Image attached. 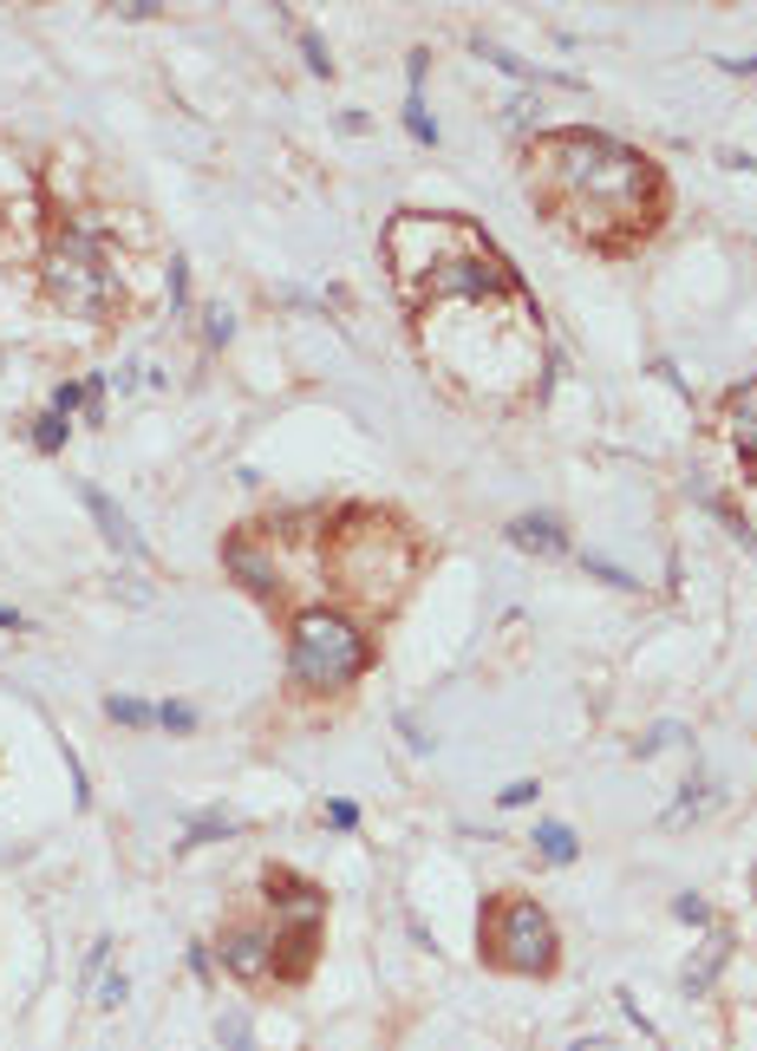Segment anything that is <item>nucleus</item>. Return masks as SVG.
Listing matches in <instances>:
<instances>
[{"instance_id": "4", "label": "nucleus", "mask_w": 757, "mask_h": 1051, "mask_svg": "<svg viewBox=\"0 0 757 1051\" xmlns=\"http://www.w3.org/2000/svg\"><path fill=\"white\" fill-rule=\"evenodd\" d=\"M490 961L503 974H549L555 967V921H549V908L529 902V895L497 902V915H490Z\"/></svg>"}, {"instance_id": "18", "label": "nucleus", "mask_w": 757, "mask_h": 1051, "mask_svg": "<svg viewBox=\"0 0 757 1051\" xmlns=\"http://www.w3.org/2000/svg\"><path fill=\"white\" fill-rule=\"evenodd\" d=\"M33 444H39V451H59V444H65V412H46V418L33 425Z\"/></svg>"}, {"instance_id": "30", "label": "nucleus", "mask_w": 757, "mask_h": 1051, "mask_svg": "<svg viewBox=\"0 0 757 1051\" xmlns=\"http://www.w3.org/2000/svg\"><path fill=\"white\" fill-rule=\"evenodd\" d=\"M752 882H757V876H752Z\"/></svg>"}, {"instance_id": "3", "label": "nucleus", "mask_w": 757, "mask_h": 1051, "mask_svg": "<svg viewBox=\"0 0 757 1051\" xmlns=\"http://www.w3.org/2000/svg\"><path fill=\"white\" fill-rule=\"evenodd\" d=\"M46 294L65 314H85V320H105L118 307V268H111L105 242L85 222L52 235V248H46Z\"/></svg>"}, {"instance_id": "6", "label": "nucleus", "mask_w": 757, "mask_h": 1051, "mask_svg": "<svg viewBox=\"0 0 757 1051\" xmlns=\"http://www.w3.org/2000/svg\"><path fill=\"white\" fill-rule=\"evenodd\" d=\"M497 288H510V268H503L497 255H484V248H464V255H451L444 268H431L418 294L451 301V294H497Z\"/></svg>"}, {"instance_id": "15", "label": "nucleus", "mask_w": 757, "mask_h": 1051, "mask_svg": "<svg viewBox=\"0 0 757 1051\" xmlns=\"http://www.w3.org/2000/svg\"><path fill=\"white\" fill-rule=\"evenodd\" d=\"M157 725H163V732H196V706L163 699V706H157Z\"/></svg>"}, {"instance_id": "28", "label": "nucleus", "mask_w": 757, "mask_h": 1051, "mask_svg": "<svg viewBox=\"0 0 757 1051\" xmlns=\"http://www.w3.org/2000/svg\"><path fill=\"white\" fill-rule=\"evenodd\" d=\"M327 823H333V830H353V823H359V810H353V804H327Z\"/></svg>"}, {"instance_id": "22", "label": "nucleus", "mask_w": 757, "mask_h": 1051, "mask_svg": "<svg viewBox=\"0 0 757 1051\" xmlns=\"http://www.w3.org/2000/svg\"><path fill=\"white\" fill-rule=\"evenodd\" d=\"M588 575H601L608 588H640V582H634L627 569H614V562H601V555H588Z\"/></svg>"}, {"instance_id": "27", "label": "nucleus", "mask_w": 757, "mask_h": 1051, "mask_svg": "<svg viewBox=\"0 0 757 1051\" xmlns=\"http://www.w3.org/2000/svg\"><path fill=\"white\" fill-rule=\"evenodd\" d=\"M523 804H536V784H529V778H523V784H510V791H503V810H523Z\"/></svg>"}, {"instance_id": "8", "label": "nucleus", "mask_w": 757, "mask_h": 1051, "mask_svg": "<svg viewBox=\"0 0 757 1051\" xmlns=\"http://www.w3.org/2000/svg\"><path fill=\"white\" fill-rule=\"evenodd\" d=\"M78 503L91 510V523L105 529V542H111V549H124L131 562H144V536L131 529V516H124V510H118V503H111V497H105L98 484H78Z\"/></svg>"}, {"instance_id": "13", "label": "nucleus", "mask_w": 757, "mask_h": 1051, "mask_svg": "<svg viewBox=\"0 0 757 1051\" xmlns=\"http://www.w3.org/2000/svg\"><path fill=\"white\" fill-rule=\"evenodd\" d=\"M536 850H542V863H575L582 856V843H575V830L569 823H536V836H529Z\"/></svg>"}, {"instance_id": "12", "label": "nucleus", "mask_w": 757, "mask_h": 1051, "mask_svg": "<svg viewBox=\"0 0 757 1051\" xmlns=\"http://www.w3.org/2000/svg\"><path fill=\"white\" fill-rule=\"evenodd\" d=\"M725 954H732V941H725V934H712V941H706V954H699V967H686V980H680V987H686V1000H699V993L712 987V974L725 967Z\"/></svg>"}, {"instance_id": "17", "label": "nucleus", "mask_w": 757, "mask_h": 1051, "mask_svg": "<svg viewBox=\"0 0 757 1051\" xmlns=\"http://www.w3.org/2000/svg\"><path fill=\"white\" fill-rule=\"evenodd\" d=\"M405 131H412L418 144H438V124L425 118V98H418V91H412V105H405Z\"/></svg>"}, {"instance_id": "19", "label": "nucleus", "mask_w": 757, "mask_h": 1051, "mask_svg": "<svg viewBox=\"0 0 757 1051\" xmlns=\"http://www.w3.org/2000/svg\"><path fill=\"white\" fill-rule=\"evenodd\" d=\"M229 830H235V817L209 810V817H196V823H190V843H209V836H229Z\"/></svg>"}, {"instance_id": "21", "label": "nucleus", "mask_w": 757, "mask_h": 1051, "mask_svg": "<svg viewBox=\"0 0 757 1051\" xmlns=\"http://www.w3.org/2000/svg\"><path fill=\"white\" fill-rule=\"evenodd\" d=\"M170 307H190V261H170Z\"/></svg>"}, {"instance_id": "11", "label": "nucleus", "mask_w": 757, "mask_h": 1051, "mask_svg": "<svg viewBox=\"0 0 757 1051\" xmlns=\"http://www.w3.org/2000/svg\"><path fill=\"white\" fill-rule=\"evenodd\" d=\"M222 562L242 575V588H248V595H274V588H281V582H274V569H268L248 542H229V549H222Z\"/></svg>"}, {"instance_id": "2", "label": "nucleus", "mask_w": 757, "mask_h": 1051, "mask_svg": "<svg viewBox=\"0 0 757 1051\" xmlns=\"http://www.w3.org/2000/svg\"><path fill=\"white\" fill-rule=\"evenodd\" d=\"M366 634L346 621V614H327V608H307L301 621H294V634H288V673H294V686H307V693H340V686H353L359 673H366Z\"/></svg>"}, {"instance_id": "1", "label": "nucleus", "mask_w": 757, "mask_h": 1051, "mask_svg": "<svg viewBox=\"0 0 757 1051\" xmlns=\"http://www.w3.org/2000/svg\"><path fill=\"white\" fill-rule=\"evenodd\" d=\"M654 190V163L601 131H549L529 144V196H542L555 216L582 229L601 216H634Z\"/></svg>"}, {"instance_id": "25", "label": "nucleus", "mask_w": 757, "mask_h": 1051, "mask_svg": "<svg viewBox=\"0 0 757 1051\" xmlns=\"http://www.w3.org/2000/svg\"><path fill=\"white\" fill-rule=\"evenodd\" d=\"M124 993H131V980H124V974H111V980L98 987V1006H105V1013H118V1006H124Z\"/></svg>"}, {"instance_id": "14", "label": "nucleus", "mask_w": 757, "mask_h": 1051, "mask_svg": "<svg viewBox=\"0 0 757 1051\" xmlns=\"http://www.w3.org/2000/svg\"><path fill=\"white\" fill-rule=\"evenodd\" d=\"M105 719L137 732V725H157V706H144V699H131V693H111V699H105Z\"/></svg>"}, {"instance_id": "5", "label": "nucleus", "mask_w": 757, "mask_h": 1051, "mask_svg": "<svg viewBox=\"0 0 757 1051\" xmlns=\"http://www.w3.org/2000/svg\"><path fill=\"white\" fill-rule=\"evenodd\" d=\"M268 902H274V948H288V980H301L314 967V941H320V921H327V895L307 889V882H288V876H268Z\"/></svg>"}, {"instance_id": "10", "label": "nucleus", "mask_w": 757, "mask_h": 1051, "mask_svg": "<svg viewBox=\"0 0 757 1051\" xmlns=\"http://www.w3.org/2000/svg\"><path fill=\"white\" fill-rule=\"evenodd\" d=\"M725 425H732V444H738V457L745 464H757V379L725 405Z\"/></svg>"}, {"instance_id": "20", "label": "nucleus", "mask_w": 757, "mask_h": 1051, "mask_svg": "<svg viewBox=\"0 0 757 1051\" xmlns=\"http://www.w3.org/2000/svg\"><path fill=\"white\" fill-rule=\"evenodd\" d=\"M203 333H209V346H229V340H235V314H229V307H209V327H203Z\"/></svg>"}, {"instance_id": "29", "label": "nucleus", "mask_w": 757, "mask_h": 1051, "mask_svg": "<svg viewBox=\"0 0 757 1051\" xmlns=\"http://www.w3.org/2000/svg\"><path fill=\"white\" fill-rule=\"evenodd\" d=\"M0 627H13V634H26V614H13V608H0Z\"/></svg>"}, {"instance_id": "26", "label": "nucleus", "mask_w": 757, "mask_h": 1051, "mask_svg": "<svg viewBox=\"0 0 757 1051\" xmlns=\"http://www.w3.org/2000/svg\"><path fill=\"white\" fill-rule=\"evenodd\" d=\"M78 405H85V386H59V392H52V412H65V418H72Z\"/></svg>"}, {"instance_id": "16", "label": "nucleus", "mask_w": 757, "mask_h": 1051, "mask_svg": "<svg viewBox=\"0 0 757 1051\" xmlns=\"http://www.w3.org/2000/svg\"><path fill=\"white\" fill-rule=\"evenodd\" d=\"M216 1032H222V1046H229V1051H255V1039H248V1019H242V1013H222V1019H216Z\"/></svg>"}, {"instance_id": "9", "label": "nucleus", "mask_w": 757, "mask_h": 1051, "mask_svg": "<svg viewBox=\"0 0 757 1051\" xmlns=\"http://www.w3.org/2000/svg\"><path fill=\"white\" fill-rule=\"evenodd\" d=\"M510 542L529 549V555H562V549H569V536H562L555 516H516V523H510Z\"/></svg>"}, {"instance_id": "23", "label": "nucleus", "mask_w": 757, "mask_h": 1051, "mask_svg": "<svg viewBox=\"0 0 757 1051\" xmlns=\"http://www.w3.org/2000/svg\"><path fill=\"white\" fill-rule=\"evenodd\" d=\"M301 52H307V65H314V72H333V59H327L320 33H307V26H301Z\"/></svg>"}, {"instance_id": "24", "label": "nucleus", "mask_w": 757, "mask_h": 1051, "mask_svg": "<svg viewBox=\"0 0 757 1051\" xmlns=\"http://www.w3.org/2000/svg\"><path fill=\"white\" fill-rule=\"evenodd\" d=\"M673 915H680V921H693V928H706V921H712V908H706L699 895H680V902H673Z\"/></svg>"}, {"instance_id": "7", "label": "nucleus", "mask_w": 757, "mask_h": 1051, "mask_svg": "<svg viewBox=\"0 0 757 1051\" xmlns=\"http://www.w3.org/2000/svg\"><path fill=\"white\" fill-rule=\"evenodd\" d=\"M222 967L235 974V980H268L274 974V934H261V928H235L229 941H222Z\"/></svg>"}]
</instances>
